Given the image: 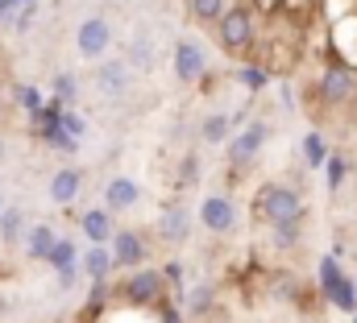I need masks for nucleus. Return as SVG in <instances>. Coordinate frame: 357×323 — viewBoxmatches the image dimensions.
<instances>
[{"label": "nucleus", "mask_w": 357, "mask_h": 323, "mask_svg": "<svg viewBox=\"0 0 357 323\" xmlns=\"http://www.w3.org/2000/svg\"><path fill=\"white\" fill-rule=\"evenodd\" d=\"M84 269H88L91 278H104V274L112 269V253H108L104 244H91L88 253H84Z\"/></svg>", "instance_id": "nucleus-16"}, {"label": "nucleus", "mask_w": 357, "mask_h": 323, "mask_svg": "<svg viewBox=\"0 0 357 323\" xmlns=\"http://www.w3.org/2000/svg\"><path fill=\"white\" fill-rule=\"evenodd\" d=\"M262 141H266V125H250L245 133H237V137L229 141V158H233V166H250V162L258 158Z\"/></svg>", "instance_id": "nucleus-7"}, {"label": "nucleus", "mask_w": 357, "mask_h": 323, "mask_svg": "<svg viewBox=\"0 0 357 323\" xmlns=\"http://www.w3.org/2000/svg\"><path fill=\"white\" fill-rule=\"evenodd\" d=\"M21 228H25V216H21L17 207H0V237L13 244L21 237Z\"/></svg>", "instance_id": "nucleus-18"}, {"label": "nucleus", "mask_w": 357, "mask_h": 323, "mask_svg": "<svg viewBox=\"0 0 357 323\" xmlns=\"http://www.w3.org/2000/svg\"><path fill=\"white\" fill-rule=\"evenodd\" d=\"M229 125H233L229 116H208L199 133H204V141H225V137H229Z\"/></svg>", "instance_id": "nucleus-22"}, {"label": "nucleus", "mask_w": 357, "mask_h": 323, "mask_svg": "<svg viewBox=\"0 0 357 323\" xmlns=\"http://www.w3.org/2000/svg\"><path fill=\"white\" fill-rule=\"evenodd\" d=\"M54 241H59V237H54V228H50V224H38V228L29 233V257H38V261H42V257L50 253V244H54Z\"/></svg>", "instance_id": "nucleus-17"}, {"label": "nucleus", "mask_w": 357, "mask_h": 323, "mask_svg": "<svg viewBox=\"0 0 357 323\" xmlns=\"http://www.w3.org/2000/svg\"><path fill=\"white\" fill-rule=\"evenodd\" d=\"M108 241H112V261H116V265H129V269H133V265L146 261V241H142V233H129V228H125V233H112Z\"/></svg>", "instance_id": "nucleus-8"}, {"label": "nucleus", "mask_w": 357, "mask_h": 323, "mask_svg": "<svg viewBox=\"0 0 357 323\" xmlns=\"http://www.w3.org/2000/svg\"><path fill=\"white\" fill-rule=\"evenodd\" d=\"M0 207H4V203H0Z\"/></svg>", "instance_id": "nucleus-32"}, {"label": "nucleus", "mask_w": 357, "mask_h": 323, "mask_svg": "<svg viewBox=\"0 0 357 323\" xmlns=\"http://www.w3.org/2000/svg\"><path fill=\"white\" fill-rule=\"evenodd\" d=\"M96 83H100L104 95H125L129 91V63H100Z\"/></svg>", "instance_id": "nucleus-11"}, {"label": "nucleus", "mask_w": 357, "mask_h": 323, "mask_svg": "<svg viewBox=\"0 0 357 323\" xmlns=\"http://www.w3.org/2000/svg\"><path fill=\"white\" fill-rule=\"evenodd\" d=\"M303 162L307 166H324L328 162V150H324V137L320 133H307L303 137Z\"/></svg>", "instance_id": "nucleus-19"}, {"label": "nucleus", "mask_w": 357, "mask_h": 323, "mask_svg": "<svg viewBox=\"0 0 357 323\" xmlns=\"http://www.w3.org/2000/svg\"><path fill=\"white\" fill-rule=\"evenodd\" d=\"M129 67H137V71H150V67H154V46H150V42H133Z\"/></svg>", "instance_id": "nucleus-23"}, {"label": "nucleus", "mask_w": 357, "mask_h": 323, "mask_svg": "<svg viewBox=\"0 0 357 323\" xmlns=\"http://www.w3.org/2000/svg\"><path fill=\"white\" fill-rule=\"evenodd\" d=\"M354 95H357V87H354Z\"/></svg>", "instance_id": "nucleus-31"}, {"label": "nucleus", "mask_w": 357, "mask_h": 323, "mask_svg": "<svg viewBox=\"0 0 357 323\" xmlns=\"http://www.w3.org/2000/svg\"><path fill=\"white\" fill-rule=\"evenodd\" d=\"M199 220H204L208 233H233V224H237V207H233L225 195H208L204 207H199Z\"/></svg>", "instance_id": "nucleus-4"}, {"label": "nucleus", "mask_w": 357, "mask_h": 323, "mask_svg": "<svg viewBox=\"0 0 357 323\" xmlns=\"http://www.w3.org/2000/svg\"><path fill=\"white\" fill-rule=\"evenodd\" d=\"M204 67H208V58H204L199 42L183 38V42L175 46V75H178V83H195L199 75H204Z\"/></svg>", "instance_id": "nucleus-6"}, {"label": "nucleus", "mask_w": 357, "mask_h": 323, "mask_svg": "<svg viewBox=\"0 0 357 323\" xmlns=\"http://www.w3.org/2000/svg\"><path fill=\"white\" fill-rule=\"evenodd\" d=\"M46 261H50V265H59V269L75 265V244H71V241H54V244H50V253H46Z\"/></svg>", "instance_id": "nucleus-20"}, {"label": "nucleus", "mask_w": 357, "mask_h": 323, "mask_svg": "<svg viewBox=\"0 0 357 323\" xmlns=\"http://www.w3.org/2000/svg\"><path fill=\"white\" fill-rule=\"evenodd\" d=\"M341 178H345V162L333 158V162H328V187L337 191V187H341Z\"/></svg>", "instance_id": "nucleus-24"}, {"label": "nucleus", "mask_w": 357, "mask_h": 323, "mask_svg": "<svg viewBox=\"0 0 357 323\" xmlns=\"http://www.w3.org/2000/svg\"><path fill=\"white\" fill-rule=\"evenodd\" d=\"M216 21H220V42L229 50H245L254 42V17H250V8H229Z\"/></svg>", "instance_id": "nucleus-3"}, {"label": "nucleus", "mask_w": 357, "mask_h": 323, "mask_svg": "<svg viewBox=\"0 0 357 323\" xmlns=\"http://www.w3.org/2000/svg\"><path fill=\"white\" fill-rule=\"evenodd\" d=\"M162 274H154V269H146V274H133L129 282H125V299L129 303H158V294H162Z\"/></svg>", "instance_id": "nucleus-9"}, {"label": "nucleus", "mask_w": 357, "mask_h": 323, "mask_svg": "<svg viewBox=\"0 0 357 323\" xmlns=\"http://www.w3.org/2000/svg\"><path fill=\"white\" fill-rule=\"evenodd\" d=\"M354 323H357V320H354Z\"/></svg>", "instance_id": "nucleus-33"}, {"label": "nucleus", "mask_w": 357, "mask_h": 323, "mask_svg": "<svg viewBox=\"0 0 357 323\" xmlns=\"http://www.w3.org/2000/svg\"><path fill=\"white\" fill-rule=\"evenodd\" d=\"M354 71L349 67H333V71H324V79H320V91H324V100L328 104H341V100H349L354 95Z\"/></svg>", "instance_id": "nucleus-10"}, {"label": "nucleus", "mask_w": 357, "mask_h": 323, "mask_svg": "<svg viewBox=\"0 0 357 323\" xmlns=\"http://www.w3.org/2000/svg\"><path fill=\"white\" fill-rule=\"evenodd\" d=\"M208 299H212V290H208V286H204V290H195V294H191V311H204V307H208Z\"/></svg>", "instance_id": "nucleus-26"}, {"label": "nucleus", "mask_w": 357, "mask_h": 323, "mask_svg": "<svg viewBox=\"0 0 357 323\" xmlns=\"http://www.w3.org/2000/svg\"><path fill=\"white\" fill-rule=\"evenodd\" d=\"M241 79L250 83V87H262V71H245V75H241Z\"/></svg>", "instance_id": "nucleus-28"}, {"label": "nucleus", "mask_w": 357, "mask_h": 323, "mask_svg": "<svg viewBox=\"0 0 357 323\" xmlns=\"http://www.w3.org/2000/svg\"><path fill=\"white\" fill-rule=\"evenodd\" d=\"M258 212H262V220H270L274 228H278V224H299V220H303V199H299L291 187L270 182V187L258 191Z\"/></svg>", "instance_id": "nucleus-1"}, {"label": "nucleus", "mask_w": 357, "mask_h": 323, "mask_svg": "<svg viewBox=\"0 0 357 323\" xmlns=\"http://www.w3.org/2000/svg\"><path fill=\"white\" fill-rule=\"evenodd\" d=\"M75 46H79V54L84 58H104L108 54V46H112V25L104 21V17H88L84 25H79V33H75Z\"/></svg>", "instance_id": "nucleus-2"}, {"label": "nucleus", "mask_w": 357, "mask_h": 323, "mask_svg": "<svg viewBox=\"0 0 357 323\" xmlns=\"http://www.w3.org/2000/svg\"><path fill=\"white\" fill-rule=\"evenodd\" d=\"M158 233H162V241H171V244L187 241V233H191V220H187V212H183V207H171V212L158 220Z\"/></svg>", "instance_id": "nucleus-14"}, {"label": "nucleus", "mask_w": 357, "mask_h": 323, "mask_svg": "<svg viewBox=\"0 0 357 323\" xmlns=\"http://www.w3.org/2000/svg\"><path fill=\"white\" fill-rule=\"evenodd\" d=\"M162 323H178V315H175V311H167V315H162Z\"/></svg>", "instance_id": "nucleus-29"}, {"label": "nucleus", "mask_w": 357, "mask_h": 323, "mask_svg": "<svg viewBox=\"0 0 357 323\" xmlns=\"http://www.w3.org/2000/svg\"><path fill=\"white\" fill-rule=\"evenodd\" d=\"M84 233H88L96 244H104L108 237H112V216H108V212H100V207L88 212V216H84Z\"/></svg>", "instance_id": "nucleus-15"}, {"label": "nucleus", "mask_w": 357, "mask_h": 323, "mask_svg": "<svg viewBox=\"0 0 357 323\" xmlns=\"http://www.w3.org/2000/svg\"><path fill=\"white\" fill-rule=\"evenodd\" d=\"M0 158H4V150H0Z\"/></svg>", "instance_id": "nucleus-30"}, {"label": "nucleus", "mask_w": 357, "mask_h": 323, "mask_svg": "<svg viewBox=\"0 0 357 323\" xmlns=\"http://www.w3.org/2000/svg\"><path fill=\"white\" fill-rule=\"evenodd\" d=\"M79 187H84V174L67 166V170H59V174L50 178V199H54V203H71V199L79 195Z\"/></svg>", "instance_id": "nucleus-13"}, {"label": "nucleus", "mask_w": 357, "mask_h": 323, "mask_svg": "<svg viewBox=\"0 0 357 323\" xmlns=\"http://www.w3.org/2000/svg\"><path fill=\"white\" fill-rule=\"evenodd\" d=\"M320 282H324V294H328V299H333L337 307H345V311H354V307H357L354 282L337 274V261H333V257H328V261L320 265Z\"/></svg>", "instance_id": "nucleus-5"}, {"label": "nucleus", "mask_w": 357, "mask_h": 323, "mask_svg": "<svg viewBox=\"0 0 357 323\" xmlns=\"http://www.w3.org/2000/svg\"><path fill=\"white\" fill-rule=\"evenodd\" d=\"M137 195H142V187H137L133 178H112L108 191H104V203H108L112 212H125V207L137 203Z\"/></svg>", "instance_id": "nucleus-12"}, {"label": "nucleus", "mask_w": 357, "mask_h": 323, "mask_svg": "<svg viewBox=\"0 0 357 323\" xmlns=\"http://www.w3.org/2000/svg\"><path fill=\"white\" fill-rule=\"evenodd\" d=\"M21 104H25V108H38V91H33V87H25V91H21Z\"/></svg>", "instance_id": "nucleus-27"}, {"label": "nucleus", "mask_w": 357, "mask_h": 323, "mask_svg": "<svg viewBox=\"0 0 357 323\" xmlns=\"http://www.w3.org/2000/svg\"><path fill=\"white\" fill-rule=\"evenodd\" d=\"M191 13H195V21L212 25V21L225 13V0H191Z\"/></svg>", "instance_id": "nucleus-21"}, {"label": "nucleus", "mask_w": 357, "mask_h": 323, "mask_svg": "<svg viewBox=\"0 0 357 323\" xmlns=\"http://www.w3.org/2000/svg\"><path fill=\"white\" fill-rule=\"evenodd\" d=\"M54 87H59V100H71V95H75V79H71V75H59Z\"/></svg>", "instance_id": "nucleus-25"}]
</instances>
